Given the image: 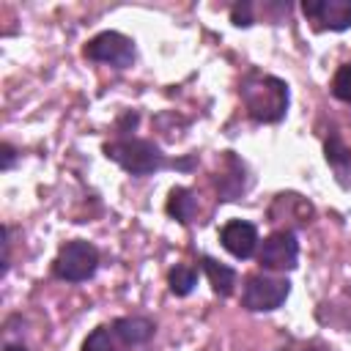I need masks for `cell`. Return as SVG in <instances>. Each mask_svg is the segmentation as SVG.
<instances>
[{
    "label": "cell",
    "instance_id": "7",
    "mask_svg": "<svg viewBox=\"0 0 351 351\" xmlns=\"http://www.w3.org/2000/svg\"><path fill=\"white\" fill-rule=\"evenodd\" d=\"M302 11L321 30H348L351 27V0H307V3H302Z\"/></svg>",
    "mask_w": 351,
    "mask_h": 351
},
{
    "label": "cell",
    "instance_id": "5",
    "mask_svg": "<svg viewBox=\"0 0 351 351\" xmlns=\"http://www.w3.org/2000/svg\"><path fill=\"white\" fill-rule=\"evenodd\" d=\"M85 58L96 63H110L115 69H129L134 63V41L118 30H104L85 44Z\"/></svg>",
    "mask_w": 351,
    "mask_h": 351
},
{
    "label": "cell",
    "instance_id": "4",
    "mask_svg": "<svg viewBox=\"0 0 351 351\" xmlns=\"http://www.w3.org/2000/svg\"><path fill=\"white\" fill-rule=\"evenodd\" d=\"M291 293V282L285 277H269V274H252L244 282L241 304L252 313H269L277 310Z\"/></svg>",
    "mask_w": 351,
    "mask_h": 351
},
{
    "label": "cell",
    "instance_id": "19",
    "mask_svg": "<svg viewBox=\"0 0 351 351\" xmlns=\"http://www.w3.org/2000/svg\"><path fill=\"white\" fill-rule=\"evenodd\" d=\"M310 351H315V348H310ZM321 351H326V348H321Z\"/></svg>",
    "mask_w": 351,
    "mask_h": 351
},
{
    "label": "cell",
    "instance_id": "16",
    "mask_svg": "<svg viewBox=\"0 0 351 351\" xmlns=\"http://www.w3.org/2000/svg\"><path fill=\"white\" fill-rule=\"evenodd\" d=\"M233 25H239V27L252 25V16H250V3H244V5H233Z\"/></svg>",
    "mask_w": 351,
    "mask_h": 351
},
{
    "label": "cell",
    "instance_id": "13",
    "mask_svg": "<svg viewBox=\"0 0 351 351\" xmlns=\"http://www.w3.org/2000/svg\"><path fill=\"white\" fill-rule=\"evenodd\" d=\"M326 162L337 170V176H343L346 170H351V151L348 145L340 140V134H332L326 140Z\"/></svg>",
    "mask_w": 351,
    "mask_h": 351
},
{
    "label": "cell",
    "instance_id": "1",
    "mask_svg": "<svg viewBox=\"0 0 351 351\" xmlns=\"http://www.w3.org/2000/svg\"><path fill=\"white\" fill-rule=\"evenodd\" d=\"M241 99L252 121L277 123L288 110V85L271 74H250L241 82Z\"/></svg>",
    "mask_w": 351,
    "mask_h": 351
},
{
    "label": "cell",
    "instance_id": "14",
    "mask_svg": "<svg viewBox=\"0 0 351 351\" xmlns=\"http://www.w3.org/2000/svg\"><path fill=\"white\" fill-rule=\"evenodd\" d=\"M82 351H118V348H115L112 326H99V329H93V332L85 337Z\"/></svg>",
    "mask_w": 351,
    "mask_h": 351
},
{
    "label": "cell",
    "instance_id": "15",
    "mask_svg": "<svg viewBox=\"0 0 351 351\" xmlns=\"http://www.w3.org/2000/svg\"><path fill=\"white\" fill-rule=\"evenodd\" d=\"M332 93L335 99L351 104V63H343L332 77Z\"/></svg>",
    "mask_w": 351,
    "mask_h": 351
},
{
    "label": "cell",
    "instance_id": "17",
    "mask_svg": "<svg viewBox=\"0 0 351 351\" xmlns=\"http://www.w3.org/2000/svg\"><path fill=\"white\" fill-rule=\"evenodd\" d=\"M0 156H3V162H0V170H11V165H14V148L8 145V143H3L0 145Z\"/></svg>",
    "mask_w": 351,
    "mask_h": 351
},
{
    "label": "cell",
    "instance_id": "3",
    "mask_svg": "<svg viewBox=\"0 0 351 351\" xmlns=\"http://www.w3.org/2000/svg\"><path fill=\"white\" fill-rule=\"evenodd\" d=\"M99 269V250L90 244V241H82V239H74V241H66L52 263V271L58 280H66V282H82V280H90Z\"/></svg>",
    "mask_w": 351,
    "mask_h": 351
},
{
    "label": "cell",
    "instance_id": "9",
    "mask_svg": "<svg viewBox=\"0 0 351 351\" xmlns=\"http://www.w3.org/2000/svg\"><path fill=\"white\" fill-rule=\"evenodd\" d=\"M154 321L143 318V315H123L112 321V335L121 346H143L154 337Z\"/></svg>",
    "mask_w": 351,
    "mask_h": 351
},
{
    "label": "cell",
    "instance_id": "8",
    "mask_svg": "<svg viewBox=\"0 0 351 351\" xmlns=\"http://www.w3.org/2000/svg\"><path fill=\"white\" fill-rule=\"evenodd\" d=\"M219 241L222 247L239 258V261H247L255 255L258 250V228L252 222H244V219H230L228 225H222L219 230Z\"/></svg>",
    "mask_w": 351,
    "mask_h": 351
},
{
    "label": "cell",
    "instance_id": "6",
    "mask_svg": "<svg viewBox=\"0 0 351 351\" xmlns=\"http://www.w3.org/2000/svg\"><path fill=\"white\" fill-rule=\"evenodd\" d=\"M299 261V241L293 230H274L271 236L263 239L258 250V263L271 271H291L296 269Z\"/></svg>",
    "mask_w": 351,
    "mask_h": 351
},
{
    "label": "cell",
    "instance_id": "2",
    "mask_svg": "<svg viewBox=\"0 0 351 351\" xmlns=\"http://www.w3.org/2000/svg\"><path fill=\"white\" fill-rule=\"evenodd\" d=\"M104 154L121 165L126 173L132 176H154L159 173L162 167H192V159H184V162H167L165 154L159 151V145H154L151 140H134V137H126V140H118V143H110L104 148Z\"/></svg>",
    "mask_w": 351,
    "mask_h": 351
},
{
    "label": "cell",
    "instance_id": "18",
    "mask_svg": "<svg viewBox=\"0 0 351 351\" xmlns=\"http://www.w3.org/2000/svg\"><path fill=\"white\" fill-rule=\"evenodd\" d=\"M5 351H27L25 346H5Z\"/></svg>",
    "mask_w": 351,
    "mask_h": 351
},
{
    "label": "cell",
    "instance_id": "10",
    "mask_svg": "<svg viewBox=\"0 0 351 351\" xmlns=\"http://www.w3.org/2000/svg\"><path fill=\"white\" fill-rule=\"evenodd\" d=\"M200 269L206 271V277H208L214 293L230 296V291H233V285H236V271H233L230 266H225V263H219V261L203 255V258H200Z\"/></svg>",
    "mask_w": 351,
    "mask_h": 351
},
{
    "label": "cell",
    "instance_id": "11",
    "mask_svg": "<svg viewBox=\"0 0 351 351\" xmlns=\"http://www.w3.org/2000/svg\"><path fill=\"white\" fill-rule=\"evenodd\" d=\"M195 211H197V200L192 197V192L186 186H173L170 197H167V214L173 219H178L181 225H189Z\"/></svg>",
    "mask_w": 351,
    "mask_h": 351
},
{
    "label": "cell",
    "instance_id": "12",
    "mask_svg": "<svg viewBox=\"0 0 351 351\" xmlns=\"http://www.w3.org/2000/svg\"><path fill=\"white\" fill-rule=\"evenodd\" d=\"M167 282H170V291L176 296H189L192 288L197 285V269L195 266H186V263H178L176 269H170Z\"/></svg>",
    "mask_w": 351,
    "mask_h": 351
}]
</instances>
